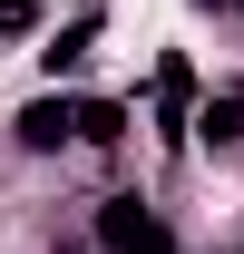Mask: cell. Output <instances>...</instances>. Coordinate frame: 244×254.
Listing matches in <instances>:
<instances>
[{"mask_svg":"<svg viewBox=\"0 0 244 254\" xmlns=\"http://www.w3.org/2000/svg\"><path fill=\"white\" fill-rule=\"evenodd\" d=\"M88 39H98V10H78V20L49 39V78H78V68H88Z\"/></svg>","mask_w":244,"mask_h":254,"instance_id":"6da1fadb","label":"cell"}]
</instances>
